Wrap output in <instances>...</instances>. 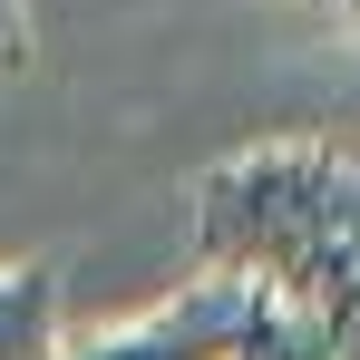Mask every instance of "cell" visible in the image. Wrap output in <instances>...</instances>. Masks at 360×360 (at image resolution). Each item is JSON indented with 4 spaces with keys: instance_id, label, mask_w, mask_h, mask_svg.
Listing matches in <instances>:
<instances>
[{
    "instance_id": "1",
    "label": "cell",
    "mask_w": 360,
    "mask_h": 360,
    "mask_svg": "<svg viewBox=\"0 0 360 360\" xmlns=\"http://www.w3.org/2000/svg\"><path fill=\"white\" fill-rule=\"evenodd\" d=\"M195 273L311 311L331 360H360V156L321 136L224 156L195 185Z\"/></svg>"
},
{
    "instance_id": "6",
    "label": "cell",
    "mask_w": 360,
    "mask_h": 360,
    "mask_svg": "<svg viewBox=\"0 0 360 360\" xmlns=\"http://www.w3.org/2000/svg\"><path fill=\"white\" fill-rule=\"evenodd\" d=\"M302 10H321V20H360V0H302Z\"/></svg>"
},
{
    "instance_id": "5",
    "label": "cell",
    "mask_w": 360,
    "mask_h": 360,
    "mask_svg": "<svg viewBox=\"0 0 360 360\" xmlns=\"http://www.w3.org/2000/svg\"><path fill=\"white\" fill-rule=\"evenodd\" d=\"M20 49H30V20H20V0H0V78L20 68Z\"/></svg>"
},
{
    "instance_id": "3",
    "label": "cell",
    "mask_w": 360,
    "mask_h": 360,
    "mask_svg": "<svg viewBox=\"0 0 360 360\" xmlns=\"http://www.w3.org/2000/svg\"><path fill=\"white\" fill-rule=\"evenodd\" d=\"M49 351H59L49 273H0V360H49Z\"/></svg>"
},
{
    "instance_id": "4",
    "label": "cell",
    "mask_w": 360,
    "mask_h": 360,
    "mask_svg": "<svg viewBox=\"0 0 360 360\" xmlns=\"http://www.w3.org/2000/svg\"><path fill=\"white\" fill-rule=\"evenodd\" d=\"M234 360H331V331H321L311 311H292V302H263V292H253Z\"/></svg>"
},
{
    "instance_id": "2",
    "label": "cell",
    "mask_w": 360,
    "mask_h": 360,
    "mask_svg": "<svg viewBox=\"0 0 360 360\" xmlns=\"http://www.w3.org/2000/svg\"><path fill=\"white\" fill-rule=\"evenodd\" d=\"M243 311H253V292H243V283H224V273H195V283H185L166 311H146V321H127V331L59 341L49 360H234Z\"/></svg>"
}]
</instances>
